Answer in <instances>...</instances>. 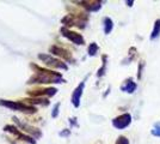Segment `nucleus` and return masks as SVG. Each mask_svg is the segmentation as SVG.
<instances>
[{
    "instance_id": "6ab92c4d",
    "label": "nucleus",
    "mask_w": 160,
    "mask_h": 144,
    "mask_svg": "<svg viewBox=\"0 0 160 144\" xmlns=\"http://www.w3.org/2000/svg\"><path fill=\"white\" fill-rule=\"evenodd\" d=\"M151 133H152L153 136H155V137L160 138V123L154 124V127H153V130L151 131Z\"/></svg>"
},
{
    "instance_id": "dca6fc26",
    "label": "nucleus",
    "mask_w": 160,
    "mask_h": 144,
    "mask_svg": "<svg viewBox=\"0 0 160 144\" xmlns=\"http://www.w3.org/2000/svg\"><path fill=\"white\" fill-rule=\"evenodd\" d=\"M98 51H99L98 45L96 42H92V43H90V46L87 48V54L90 55V56H94V55L98 53Z\"/></svg>"
},
{
    "instance_id": "b1692460",
    "label": "nucleus",
    "mask_w": 160,
    "mask_h": 144,
    "mask_svg": "<svg viewBox=\"0 0 160 144\" xmlns=\"http://www.w3.org/2000/svg\"><path fill=\"white\" fill-rule=\"evenodd\" d=\"M69 124H71V126H78V124H77V118H71V119H69Z\"/></svg>"
},
{
    "instance_id": "7ed1b4c3",
    "label": "nucleus",
    "mask_w": 160,
    "mask_h": 144,
    "mask_svg": "<svg viewBox=\"0 0 160 144\" xmlns=\"http://www.w3.org/2000/svg\"><path fill=\"white\" fill-rule=\"evenodd\" d=\"M38 59L42 60L47 66L49 67H53V69H61V70H68V66H67L65 62L62 61L61 59H58V58H54L52 55L48 54H38Z\"/></svg>"
},
{
    "instance_id": "6e6552de",
    "label": "nucleus",
    "mask_w": 160,
    "mask_h": 144,
    "mask_svg": "<svg viewBox=\"0 0 160 144\" xmlns=\"http://www.w3.org/2000/svg\"><path fill=\"white\" fill-rule=\"evenodd\" d=\"M49 52H52L54 55H56V56H60L61 59H63V60H67V61H73V56L71 54V52H68L67 49L62 47H59V46H56V45H53V46H50L49 47Z\"/></svg>"
},
{
    "instance_id": "9b49d317",
    "label": "nucleus",
    "mask_w": 160,
    "mask_h": 144,
    "mask_svg": "<svg viewBox=\"0 0 160 144\" xmlns=\"http://www.w3.org/2000/svg\"><path fill=\"white\" fill-rule=\"evenodd\" d=\"M78 4H80L84 8H86L90 12H96V11L100 10V7H102L100 1H79Z\"/></svg>"
},
{
    "instance_id": "ddd939ff",
    "label": "nucleus",
    "mask_w": 160,
    "mask_h": 144,
    "mask_svg": "<svg viewBox=\"0 0 160 144\" xmlns=\"http://www.w3.org/2000/svg\"><path fill=\"white\" fill-rule=\"evenodd\" d=\"M23 102L28 103V104H43V106H48L49 104V101H48L47 99H27V100H24Z\"/></svg>"
},
{
    "instance_id": "f257e3e1",
    "label": "nucleus",
    "mask_w": 160,
    "mask_h": 144,
    "mask_svg": "<svg viewBox=\"0 0 160 144\" xmlns=\"http://www.w3.org/2000/svg\"><path fill=\"white\" fill-rule=\"evenodd\" d=\"M35 70V75L31 76L28 81V84H50V83H65L62 75L59 72H54L52 70L43 69L35 64L30 65Z\"/></svg>"
},
{
    "instance_id": "9d476101",
    "label": "nucleus",
    "mask_w": 160,
    "mask_h": 144,
    "mask_svg": "<svg viewBox=\"0 0 160 144\" xmlns=\"http://www.w3.org/2000/svg\"><path fill=\"white\" fill-rule=\"evenodd\" d=\"M58 93V89L56 88H46V89H33V90H29L28 94L32 97H41V96H54Z\"/></svg>"
},
{
    "instance_id": "4be33fe9",
    "label": "nucleus",
    "mask_w": 160,
    "mask_h": 144,
    "mask_svg": "<svg viewBox=\"0 0 160 144\" xmlns=\"http://www.w3.org/2000/svg\"><path fill=\"white\" fill-rule=\"evenodd\" d=\"M59 135H60L61 137H68V136L71 135V130H69V129H65V130L61 131Z\"/></svg>"
},
{
    "instance_id": "f8f14e48",
    "label": "nucleus",
    "mask_w": 160,
    "mask_h": 144,
    "mask_svg": "<svg viewBox=\"0 0 160 144\" xmlns=\"http://www.w3.org/2000/svg\"><path fill=\"white\" fill-rule=\"evenodd\" d=\"M136 88H138V85L132 78H127L123 82V84L121 85V90L124 91V93H128V94H133L134 91L136 90Z\"/></svg>"
},
{
    "instance_id": "423d86ee",
    "label": "nucleus",
    "mask_w": 160,
    "mask_h": 144,
    "mask_svg": "<svg viewBox=\"0 0 160 144\" xmlns=\"http://www.w3.org/2000/svg\"><path fill=\"white\" fill-rule=\"evenodd\" d=\"M12 120L16 123L17 126H19L20 129H22V131H24V133H27V135L28 133H29V135H32V137L35 138V139H36V138H40L41 136H42V133H41V131L38 130V129L33 127L31 125H28V124H25V123H22L17 117H13Z\"/></svg>"
},
{
    "instance_id": "aec40b11",
    "label": "nucleus",
    "mask_w": 160,
    "mask_h": 144,
    "mask_svg": "<svg viewBox=\"0 0 160 144\" xmlns=\"http://www.w3.org/2000/svg\"><path fill=\"white\" fill-rule=\"evenodd\" d=\"M60 102L55 103L53 107V110H52V118H58L59 115V112H60Z\"/></svg>"
},
{
    "instance_id": "0eeeda50",
    "label": "nucleus",
    "mask_w": 160,
    "mask_h": 144,
    "mask_svg": "<svg viewBox=\"0 0 160 144\" xmlns=\"http://www.w3.org/2000/svg\"><path fill=\"white\" fill-rule=\"evenodd\" d=\"M132 123V115L129 113H124V114H121L118 117H116L112 120V125L115 129L117 130H123L128 127Z\"/></svg>"
},
{
    "instance_id": "393cba45",
    "label": "nucleus",
    "mask_w": 160,
    "mask_h": 144,
    "mask_svg": "<svg viewBox=\"0 0 160 144\" xmlns=\"http://www.w3.org/2000/svg\"><path fill=\"white\" fill-rule=\"evenodd\" d=\"M133 4H134L133 0H130V1L128 0V1H127V5H128V6H133Z\"/></svg>"
},
{
    "instance_id": "f03ea898",
    "label": "nucleus",
    "mask_w": 160,
    "mask_h": 144,
    "mask_svg": "<svg viewBox=\"0 0 160 144\" xmlns=\"http://www.w3.org/2000/svg\"><path fill=\"white\" fill-rule=\"evenodd\" d=\"M0 106H4L6 108L13 110H19V112H25V113H36V108L23 102V101H10V100H0Z\"/></svg>"
},
{
    "instance_id": "5701e85b",
    "label": "nucleus",
    "mask_w": 160,
    "mask_h": 144,
    "mask_svg": "<svg viewBox=\"0 0 160 144\" xmlns=\"http://www.w3.org/2000/svg\"><path fill=\"white\" fill-rule=\"evenodd\" d=\"M142 67H143V61L141 62L140 65H139V72H138V79H140L141 78V75H142Z\"/></svg>"
},
{
    "instance_id": "f3484780",
    "label": "nucleus",
    "mask_w": 160,
    "mask_h": 144,
    "mask_svg": "<svg viewBox=\"0 0 160 144\" xmlns=\"http://www.w3.org/2000/svg\"><path fill=\"white\" fill-rule=\"evenodd\" d=\"M102 59H103V65H102V67H100V69L98 70V72H97V77H98V78H99V77H103V76L105 75V71H107L108 56L107 55H103Z\"/></svg>"
},
{
    "instance_id": "412c9836",
    "label": "nucleus",
    "mask_w": 160,
    "mask_h": 144,
    "mask_svg": "<svg viewBox=\"0 0 160 144\" xmlns=\"http://www.w3.org/2000/svg\"><path fill=\"white\" fill-rule=\"evenodd\" d=\"M116 144H129V139L127 137H124V136H121V137L117 138Z\"/></svg>"
},
{
    "instance_id": "2eb2a0df",
    "label": "nucleus",
    "mask_w": 160,
    "mask_h": 144,
    "mask_svg": "<svg viewBox=\"0 0 160 144\" xmlns=\"http://www.w3.org/2000/svg\"><path fill=\"white\" fill-rule=\"evenodd\" d=\"M160 35V19H157L154 23V28L151 34V40H155L157 37H159Z\"/></svg>"
},
{
    "instance_id": "a211bd4d",
    "label": "nucleus",
    "mask_w": 160,
    "mask_h": 144,
    "mask_svg": "<svg viewBox=\"0 0 160 144\" xmlns=\"http://www.w3.org/2000/svg\"><path fill=\"white\" fill-rule=\"evenodd\" d=\"M136 52H138V51H136V48L135 47L130 48V49H129V55H128L127 59H124V60H123V64H129L130 61H133L134 59H135V56L138 55Z\"/></svg>"
},
{
    "instance_id": "20e7f679",
    "label": "nucleus",
    "mask_w": 160,
    "mask_h": 144,
    "mask_svg": "<svg viewBox=\"0 0 160 144\" xmlns=\"http://www.w3.org/2000/svg\"><path fill=\"white\" fill-rule=\"evenodd\" d=\"M4 131H6V132H11L13 136L18 138V141H22V142H27L29 144H36V141H35V138L31 137V136H29L27 133H24V132H22L20 130H18L16 126L13 125H6V126H4Z\"/></svg>"
},
{
    "instance_id": "1a4fd4ad",
    "label": "nucleus",
    "mask_w": 160,
    "mask_h": 144,
    "mask_svg": "<svg viewBox=\"0 0 160 144\" xmlns=\"http://www.w3.org/2000/svg\"><path fill=\"white\" fill-rule=\"evenodd\" d=\"M84 88H85V81L80 82V84L73 90V94H72V97H71V101H72V104H73L75 108H78L80 106V99L82 96V91H84Z\"/></svg>"
},
{
    "instance_id": "39448f33",
    "label": "nucleus",
    "mask_w": 160,
    "mask_h": 144,
    "mask_svg": "<svg viewBox=\"0 0 160 144\" xmlns=\"http://www.w3.org/2000/svg\"><path fill=\"white\" fill-rule=\"evenodd\" d=\"M61 34L62 36H65L66 39H68L69 41H72L74 45H78V46H82L85 43V40L82 37L81 34H78V33H74V31H71L68 28H61Z\"/></svg>"
},
{
    "instance_id": "a878e982",
    "label": "nucleus",
    "mask_w": 160,
    "mask_h": 144,
    "mask_svg": "<svg viewBox=\"0 0 160 144\" xmlns=\"http://www.w3.org/2000/svg\"><path fill=\"white\" fill-rule=\"evenodd\" d=\"M11 143H12V144H18L17 142H12V141H11Z\"/></svg>"
},
{
    "instance_id": "4468645a",
    "label": "nucleus",
    "mask_w": 160,
    "mask_h": 144,
    "mask_svg": "<svg viewBox=\"0 0 160 144\" xmlns=\"http://www.w3.org/2000/svg\"><path fill=\"white\" fill-rule=\"evenodd\" d=\"M103 27H104V33L107 35H109L111 31H112L113 29V22L111 18H109V17H105L104 19H103Z\"/></svg>"
}]
</instances>
